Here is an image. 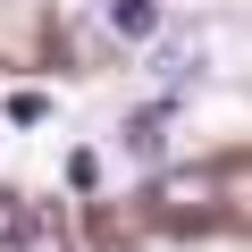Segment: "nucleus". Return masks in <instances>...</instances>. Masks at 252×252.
I'll return each mask as SVG.
<instances>
[{"label": "nucleus", "instance_id": "1", "mask_svg": "<svg viewBox=\"0 0 252 252\" xmlns=\"http://www.w3.org/2000/svg\"><path fill=\"white\" fill-rule=\"evenodd\" d=\"M210 193H219V177H210V168H193V177H160V193H152V202L185 219V210H210Z\"/></svg>", "mask_w": 252, "mask_h": 252}, {"label": "nucleus", "instance_id": "2", "mask_svg": "<svg viewBox=\"0 0 252 252\" xmlns=\"http://www.w3.org/2000/svg\"><path fill=\"white\" fill-rule=\"evenodd\" d=\"M109 34L118 42H152L160 34V0H109Z\"/></svg>", "mask_w": 252, "mask_h": 252}, {"label": "nucleus", "instance_id": "3", "mask_svg": "<svg viewBox=\"0 0 252 252\" xmlns=\"http://www.w3.org/2000/svg\"><path fill=\"white\" fill-rule=\"evenodd\" d=\"M26 219H34V210H26V193H9V185H0V252L26 235Z\"/></svg>", "mask_w": 252, "mask_h": 252}, {"label": "nucleus", "instance_id": "4", "mask_svg": "<svg viewBox=\"0 0 252 252\" xmlns=\"http://www.w3.org/2000/svg\"><path fill=\"white\" fill-rule=\"evenodd\" d=\"M17 244H26V252H67V227H59V219H26Z\"/></svg>", "mask_w": 252, "mask_h": 252}, {"label": "nucleus", "instance_id": "5", "mask_svg": "<svg viewBox=\"0 0 252 252\" xmlns=\"http://www.w3.org/2000/svg\"><path fill=\"white\" fill-rule=\"evenodd\" d=\"M126 152H143V160H152V152H160V109H143V118H135V126H126Z\"/></svg>", "mask_w": 252, "mask_h": 252}, {"label": "nucleus", "instance_id": "6", "mask_svg": "<svg viewBox=\"0 0 252 252\" xmlns=\"http://www.w3.org/2000/svg\"><path fill=\"white\" fill-rule=\"evenodd\" d=\"M185 67H202V42H193V51H185V42H168V51H160V84H177Z\"/></svg>", "mask_w": 252, "mask_h": 252}]
</instances>
